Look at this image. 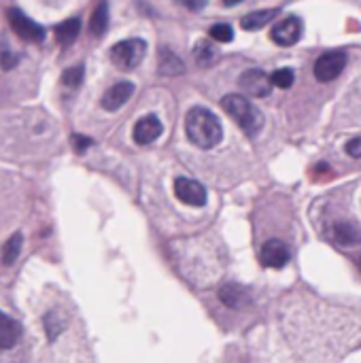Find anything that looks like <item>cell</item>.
Returning a JSON list of instances; mask_svg holds the SVG:
<instances>
[{
  "label": "cell",
  "mask_w": 361,
  "mask_h": 363,
  "mask_svg": "<svg viewBox=\"0 0 361 363\" xmlns=\"http://www.w3.org/2000/svg\"><path fill=\"white\" fill-rule=\"evenodd\" d=\"M185 132L189 142H193L200 149H213L223 138L221 121L215 113L202 107H193L185 117Z\"/></svg>",
  "instance_id": "6da1fadb"
},
{
  "label": "cell",
  "mask_w": 361,
  "mask_h": 363,
  "mask_svg": "<svg viewBox=\"0 0 361 363\" xmlns=\"http://www.w3.org/2000/svg\"><path fill=\"white\" fill-rule=\"evenodd\" d=\"M221 107L223 111L240 126V130L246 136H257L264 128V113L260 109H255V105L244 98L242 94H228L221 98Z\"/></svg>",
  "instance_id": "7a4b0ae2"
},
{
  "label": "cell",
  "mask_w": 361,
  "mask_h": 363,
  "mask_svg": "<svg viewBox=\"0 0 361 363\" xmlns=\"http://www.w3.org/2000/svg\"><path fill=\"white\" fill-rule=\"evenodd\" d=\"M147 54V43L142 38H126L111 49V62L119 71H134L140 66Z\"/></svg>",
  "instance_id": "3957f363"
},
{
  "label": "cell",
  "mask_w": 361,
  "mask_h": 363,
  "mask_svg": "<svg viewBox=\"0 0 361 363\" xmlns=\"http://www.w3.org/2000/svg\"><path fill=\"white\" fill-rule=\"evenodd\" d=\"M344 66H346V54L344 51H340V49L325 51V54H321L315 62V77L321 83H330V81H334L342 75Z\"/></svg>",
  "instance_id": "277c9868"
},
{
  "label": "cell",
  "mask_w": 361,
  "mask_h": 363,
  "mask_svg": "<svg viewBox=\"0 0 361 363\" xmlns=\"http://www.w3.org/2000/svg\"><path fill=\"white\" fill-rule=\"evenodd\" d=\"M7 20H9V26L11 30L22 38V40H28V43H40L45 40V28L38 26L34 20H30L28 15H24L20 9H9L7 11Z\"/></svg>",
  "instance_id": "5b68a950"
},
{
  "label": "cell",
  "mask_w": 361,
  "mask_h": 363,
  "mask_svg": "<svg viewBox=\"0 0 361 363\" xmlns=\"http://www.w3.org/2000/svg\"><path fill=\"white\" fill-rule=\"evenodd\" d=\"M238 85H240V89L244 94H249L253 98H266L272 91V79H270V75H266L260 68H251V71L242 73L240 79H238Z\"/></svg>",
  "instance_id": "8992f818"
},
{
  "label": "cell",
  "mask_w": 361,
  "mask_h": 363,
  "mask_svg": "<svg viewBox=\"0 0 361 363\" xmlns=\"http://www.w3.org/2000/svg\"><path fill=\"white\" fill-rule=\"evenodd\" d=\"M291 259V253H289V246L283 242V240H268L262 244V251H260V262L266 266V268H285L287 262Z\"/></svg>",
  "instance_id": "52a82bcc"
},
{
  "label": "cell",
  "mask_w": 361,
  "mask_h": 363,
  "mask_svg": "<svg viewBox=\"0 0 361 363\" xmlns=\"http://www.w3.org/2000/svg\"><path fill=\"white\" fill-rule=\"evenodd\" d=\"M270 36L279 47H291L302 36V22L297 17H285V20L274 24Z\"/></svg>",
  "instance_id": "ba28073f"
},
{
  "label": "cell",
  "mask_w": 361,
  "mask_h": 363,
  "mask_svg": "<svg viewBox=\"0 0 361 363\" xmlns=\"http://www.w3.org/2000/svg\"><path fill=\"white\" fill-rule=\"evenodd\" d=\"M175 193L183 204H189V206L206 204V189L193 179H185V177L175 179Z\"/></svg>",
  "instance_id": "9c48e42d"
},
{
  "label": "cell",
  "mask_w": 361,
  "mask_h": 363,
  "mask_svg": "<svg viewBox=\"0 0 361 363\" xmlns=\"http://www.w3.org/2000/svg\"><path fill=\"white\" fill-rule=\"evenodd\" d=\"M132 94H134V83H130V81L115 83L113 87H109L105 91V96H102V100H100V105L105 111H117L132 98Z\"/></svg>",
  "instance_id": "30bf717a"
},
{
  "label": "cell",
  "mask_w": 361,
  "mask_h": 363,
  "mask_svg": "<svg viewBox=\"0 0 361 363\" xmlns=\"http://www.w3.org/2000/svg\"><path fill=\"white\" fill-rule=\"evenodd\" d=\"M162 130H164L162 128V121L156 115H145L142 119L136 121L132 136H134V142L136 145H149V142H153L156 138L162 136Z\"/></svg>",
  "instance_id": "8fae6325"
},
{
  "label": "cell",
  "mask_w": 361,
  "mask_h": 363,
  "mask_svg": "<svg viewBox=\"0 0 361 363\" xmlns=\"http://www.w3.org/2000/svg\"><path fill=\"white\" fill-rule=\"evenodd\" d=\"M217 295H219V299H221L228 308H234V310L244 308V306L251 304L249 291H246L244 287L236 285V283H226L223 287H219Z\"/></svg>",
  "instance_id": "7c38bea8"
},
{
  "label": "cell",
  "mask_w": 361,
  "mask_h": 363,
  "mask_svg": "<svg viewBox=\"0 0 361 363\" xmlns=\"http://www.w3.org/2000/svg\"><path fill=\"white\" fill-rule=\"evenodd\" d=\"M22 336V327L15 319H11L9 315L0 313V353L9 350L17 344Z\"/></svg>",
  "instance_id": "4fadbf2b"
},
{
  "label": "cell",
  "mask_w": 361,
  "mask_h": 363,
  "mask_svg": "<svg viewBox=\"0 0 361 363\" xmlns=\"http://www.w3.org/2000/svg\"><path fill=\"white\" fill-rule=\"evenodd\" d=\"M193 60H196L198 66L209 68V66H213V64L219 62V51H217V47L211 40L200 38L196 43V47H193Z\"/></svg>",
  "instance_id": "5bb4252c"
},
{
  "label": "cell",
  "mask_w": 361,
  "mask_h": 363,
  "mask_svg": "<svg viewBox=\"0 0 361 363\" xmlns=\"http://www.w3.org/2000/svg\"><path fill=\"white\" fill-rule=\"evenodd\" d=\"M281 13V9H264V11H251L240 20V26L244 30H260L266 24H270L277 15Z\"/></svg>",
  "instance_id": "9a60e30c"
},
{
  "label": "cell",
  "mask_w": 361,
  "mask_h": 363,
  "mask_svg": "<svg viewBox=\"0 0 361 363\" xmlns=\"http://www.w3.org/2000/svg\"><path fill=\"white\" fill-rule=\"evenodd\" d=\"M109 28V3L107 0H102V3L96 5L94 13H91V20H89V32L94 36H102Z\"/></svg>",
  "instance_id": "2e32d148"
},
{
  "label": "cell",
  "mask_w": 361,
  "mask_h": 363,
  "mask_svg": "<svg viewBox=\"0 0 361 363\" xmlns=\"http://www.w3.org/2000/svg\"><path fill=\"white\" fill-rule=\"evenodd\" d=\"M160 73L164 77H179L185 73V64L179 60L177 54H172V51L166 47L160 51Z\"/></svg>",
  "instance_id": "e0dca14e"
},
{
  "label": "cell",
  "mask_w": 361,
  "mask_h": 363,
  "mask_svg": "<svg viewBox=\"0 0 361 363\" xmlns=\"http://www.w3.org/2000/svg\"><path fill=\"white\" fill-rule=\"evenodd\" d=\"M338 244L342 246H353L361 240V232L351 225V223H336L334 225V236H332Z\"/></svg>",
  "instance_id": "ac0fdd59"
},
{
  "label": "cell",
  "mask_w": 361,
  "mask_h": 363,
  "mask_svg": "<svg viewBox=\"0 0 361 363\" xmlns=\"http://www.w3.org/2000/svg\"><path fill=\"white\" fill-rule=\"evenodd\" d=\"M79 32H81V20H77V17H73V20H66V22H62L60 26H56V38H58V43L60 45H71L77 36H79Z\"/></svg>",
  "instance_id": "d6986e66"
},
{
  "label": "cell",
  "mask_w": 361,
  "mask_h": 363,
  "mask_svg": "<svg viewBox=\"0 0 361 363\" xmlns=\"http://www.w3.org/2000/svg\"><path fill=\"white\" fill-rule=\"evenodd\" d=\"M20 64V54L11 47V43L0 36V68L3 71H11Z\"/></svg>",
  "instance_id": "ffe728a7"
},
{
  "label": "cell",
  "mask_w": 361,
  "mask_h": 363,
  "mask_svg": "<svg viewBox=\"0 0 361 363\" xmlns=\"http://www.w3.org/2000/svg\"><path fill=\"white\" fill-rule=\"evenodd\" d=\"M22 242H24V238H22L20 232H15V234L5 242V246H3V264H5V266H13V264L17 262L20 251H22Z\"/></svg>",
  "instance_id": "44dd1931"
},
{
  "label": "cell",
  "mask_w": 361,
  "mask_h": 363,
  "mask_svg": "<svg viewBox=\"0 0 361 363\" xmlns=\"http://www.w3.org/2000/svg\"><path fill=\"white\" fill-rule=\"evenodd\" d=\"M270 79H272V85L281 87V89H289L295 83V75L291 68H279L270 75Z\"/></svg>",
  "instance_id": "7402d4cb"
},
{
  "label": "cell",
  "mask_w": 361,
  "mask_h": 363,
  "mask_svg": "<svg viewBox=\"0 0 361 363\" xmlns=\"http://www.w3.org/2000/svg\"><path fill=\"white\" fill-rule=\"evenodd\" d=\"M45 329H47L49 340H56V336L64 329V321L60 319V315L56 313V310H51V313L45 317Z\"/></svg>",
  "instance_id": "603a6c76"
},
{
  "label": "cell",
  "mask_w": 361,
  "mask_h": 363,
  "mask_svg": "<svg viewBox=\"0 0 361 363\" xmlns=\"http://www.w3.org/2000/svg\"><path fill=\"white\" fill-rule=\"evenodd\" d=\"M211 38L213 40H217V43H232V38H234V30H232V26L230 24H215L213 28H211Z\"/></svg>",
  "instance_id": "cb8c5ba5"
},
{
  "label": "cell",
  "mask_w": 361,
  "mask_h": 363,
  "mask_svg": "<svg viewBox=\"0 0 361 363\" xmlns=\"http://www.w3.org/2000/svg\"><path fill=\"white\" fill-rule=\"evenodd\" d=\"M83 73H85L83 64L73 66V68L64 71V75H62V83H64L66 87H79V85L83 83Z\"/></svg>",
  "instance_id": "d4e9b609"
},
{
  "label": "cell",
  "mask_w": 361,
  "mask_h": 363,
  "mask_svg": "<svg viewBox=\"0 0 361 363\" xmlns=\"http://www.w3.org/2000/svg\"><path fill=\"white\" fill-rule=\"evenodd\" d=\"M177 3H179L183 9L198 13V11H202V9L206 7V3H209V0H177Z\"/></svg>",
  "instance_id": "484cf974"
},
{
  "label": "cell",
  "mask_w": 361,
  "mask_h": 363,
  "mask_svg": "<svg viewBox=\"0 0 361 363\" xmlns=\"http://www.w3.org/2000/svg\"><path fill=\"white\" fill-rule=\"evenodd\" d=\"M73 147H75V151H79V153H83L87 147H91V138H87V136H81V134H73Z\"/></svg>",
  "instance_id": "4316f807"
},
{
  "label": "cell",
  "mask_w": 361,
  "mask_h": 363,
  "mask_svg": "<svg viewBox=\"0 0 361 363\" xmlns=\"http://www.w3.org/2000/svg\"><path fill=\"white\" fill-rule=\"evenodd\" d=\"M344 149H346V153L351 155V158H357V160H359V158H361V138L348 140Z\"/></svg>",
  "instance_id": "83f0119b"
},
{
  "label": "cell",
  "mask_w": 361,
  "mask_h": 363,
  "mask_svg": "<svg viewBox=\"0 0 361 363\" xmlns=\"http://www.w3.org/2000/svg\"><path fill=\"white\" fill-rule=\"evenodd\" d=\"M238 3H242V0H223L226 7H234V5H238Z\"/></svg>",
  "instance_id": "f1b7e54d"
},
{
  "label": "cell",
  "mask_w": 361,
  "mask_h": 363,
  "mask_svg": "<svg viewBox=\"0 0 361 363\" xmlns=\"http://www.w3.org/2000/svg\"><path fill=\"white\" fill-rule=\"evenodd\" d=\"M359 266H361V259H359Z\"/></svg>",
  "instance_id": "f546056e"
}]
</instances>
